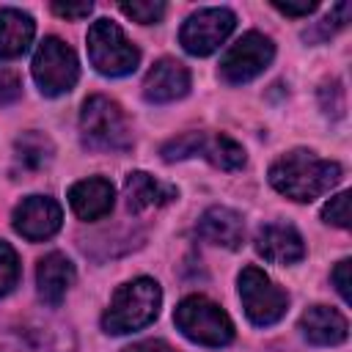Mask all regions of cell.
<instances>
[{
	"label": "cell",
	"instance_id": "cell-1",
	"mask_svg": "<svg viewBox=\"0 0 352 352\" xmlns=\"http://www.w3.org/2000/svg\"><path fill=\"white\" fill-rule=\"evenodd\" d=\"M267 179L280 195L297 204H311L341 182V165L322 160L308 148H292L270 165Z\"/></svg>",
	"mask_w": 352,
	"mask_h": 352
},
{
	"label": "cell",
	"instance_id": "cell-2",
	"mask_svg": "<svg viewBox=\"0 0 352 352\" xmlns=\"http://www.w3.org/2000/svg\"><path fill=\"white\" fill-rule=\"evenodd\" d=\"M160 305H162V289L154 278L143 275L126 280L113 292V300L102 314V330L107 336L135 333L157 319Z\"/></svg>",
	"mask_w": 352,
	"mask_h": 352
},
{
	"label": "cell",
	"instance_id": "cell-3",
	"mask_svg": "<svg viewBox=\"0 0 352 352\" xmlns=\"http://www.w3.org/2000/svg\"><path fill=\"white\" fill-rule=\"evenodd\" d=\"M80 140L91 151H129L132 126L126 113L110 96H88L80 110Z\"/></svg>",
	"mask_w": 352,
	"mask_h": 352
},
{
	"label": "cell",
	"instance_id": "cell-4",
	"mask_svg": "<svg viewBox=\"0 0 352 352\" xmlns=\"http://www.w3.org/2000/svg\"><path fill=\"white\" fill-rule=\"evenodd\" d=\"M176 330L201 346H226L234 341L231 316L204 294L184 297L173 311Z\"/></svg>",
	"mask_w": 352,
	"mask_h": 352
},
{
	"label": "cell",
	"instance_id": "cell-5",
	"mask_svg": "<svg viewBox=\"0 0 352 352\" xmlns=\"http://www.w3.org/2000/svg\"><path fill=\"white\" fill-rule=\"evenodd\" d=\"M88 58L91 66L104 77L132 74L140 63V50L113 19H96L88 28Z\"/></svg>",
	"mask_w": 352,
	"mask_h": 352
},
{
	"label": "cell",
	"instance_id": "cell-6",
	"mask_svg": "<svg viewBox=\"0 0 352 352\" xmlns=\"http://www.w3.org/2000/svg\"><path fill=\"white\" fill-rule=\"evenodd\" d=\"M165 162L187 160V157H204L220 170H239L245 165V148L228 138V135H212V132H184L179 138H170L160 148Z\"/></svg>",
	"mask_w": 352,
	"mask_h": 352
},
{
	"label": "cell",
	"instance_id": "cell-7",
	"mask_svg": "<svg viewBox=\"0 0 352 352\" xmlns=\"http://www.w3.org/2000/svg\"><path fill=\"white\" fill-rule=\"evenodd\" d=\"M236 286H239V300H242L245 316L256 327H270V324H275L286 316L289 294L264 270H258L253 264L245 267L236 278Z\"/></svg>",
	"mask_w": 352,
	"mask_h": 352
},
{
	"label": "cell",
	"instance_id": "cell-8",
	"mask_svg": "<svg viewBox=\"0 0 352 352\" xmlns=\"http://www.w3.org/2000/svg\"><path fill=\"white\" fill-rule=\"evenodd\" d=\"M0 352H77V341L66 324L19 319L0 324Z\"/></svg>",
	"mask_w": 352,
	"mask_h": 352
},
{
	"label": "cell",
	"instance_id": "cell-9",
	"mask_svg": "<svg viewBox=\"0 0 352 352\" xmlns=\"http://www.w3.org/2000/svg\"><path fill=\"white\" fill-rule=\"evenodd\" d=\"M33 80L44 96H63L80 80V60L74 50L58 36H47L33 55Z\"/></svg>",
	"mask_w": 352,
	"mask_h": 352
},
{
	"label": "cell",
	"instance_id": "cell-10",
	"mask_svg": "<svg viewBox=\"0 0 352 352\" xmlns=\"http://www.w3.org/2000/svg\"><path fill=\"white\" fill-rule=\"evenodd\" d=\"M272 58H275L272 38L258 30H250V33L239 36L220 58V80L228 85L250 82L272 63Z\"/></svg>",
	"mask_w": 352,
	"mask_h": 352
},
{
	"label": "cell",
	"instance_id": "cell-11",
	"mask_svg": "<svg viewBox=\"0 0 352 352\" xmlns=\"http://www.w3.org/2000/svg\"><path fill=\"white\" fill-rule=\"evenodd\" d=\"M236 28V14L231 8L214 6V8H198L190 14L179 30V44L190 55H212Z\"/></svg>",
	"mask_w": 352,
	"mask_h": 352
},
{
	"label": "cell",
	"instance_id": "cell-12",
	"mask_svg": "<svg viewBox=\"0 0 352 352\" xmlns=\"http://www.w3.org/2000/svg\"><path fill=\"white\" fill-rule=\"evenodd\" d=\"M11 220L19 236H25L28 242H41V239H50L60 228L63 209L50 195H28L22 204H16Z\"/></svg>",
	"mask_w": 352,
	"mask_h": 352
},
{
	"label": "cell",
	"instance_id": "cell-13",
	"mask_svg": "<svg viewBox=\"0 0 352 352\" xmlns=\"http://www.w3.org/2000/svg\"><path fill=\"white\" fill-rule=\"evenodd\" d=\"M187 91H190V69L176 58H160L143 80V96L151 104L176 102L187 96Z\"/></svg>",
	"mask_w": 352,
	"mask_h": 352
},
{
	"label": "cell",
	"instance_id": "cell-14",
	"mask_svg": "<svg viewBox=\"0 0 352 352\" xmlns=\"http://www.w3.org/2000/svg\"><path fill=\"white\" fill-rule=\"evenodd\" d=\"M256 253L272 264H297L305 258V242L289 223H267L256 231Z\"/></svg>",
	"mask_w": 352,
	"mask_h": 352
},
{
	"label": "cell",
	"instance_id": "cell-15",
	"mask_svg": "<svg viewBox=\"0 0 352 352\" xmlns=\"http://www.w3.org/2000/svg\"><path fill=\"white\" fill-rule=\"evenodd\" d=\"M176 198H179V190L173 184H165L146 170H132L124 179V201H126V212H132V214L165 206Z\"/></svg>",
	"mask_w": 352,
	"mask_h": 352
},
{
	"label": "cell",
	"instance_id": "cell-16",
	"mask_svg": "<svg viewBox=\"0 0 352 352\" xmlns=\"http://www.w3.org/2000/svg\"><path fill=\"white\" fill-rule=\"evenodd\" d=\"M113 201L116 190L102 176H88L69 187V206L80 220H102L104 214H110Z\"/></svg>",
	"mask_w": 352,
	"mask_h": 352
},
{
	"label": "cell",
	"instance_id": "cell-17",
	"mask_svg": "<svg viewBox=\"0 0 352 352\" xmlns=\"http://www.w3.org/2000/svg\"><path fill=\"white\" fill-rule=\"evenodd\" d=\"M72 283H74V264L63 253L52 250V253H47L38 261V267H36V286H38V297H41L44 305L58 308L63 302L66 292L72 289Z\"/></svg>",
	"mask_w": 352,
	"mask_h": 352
},
{
	"label": "cell",
	"instance_id": "cell-18",
	"mask_svg": "<svg viewBox=\"0 0 352 352\" xmlns=\"http://www.w3.org/2000/svg\"><path fill=\"white\" fill-rule=\"evenodd\" d=\"M300 333L308 344L316 346H336L344 344L349 336V324L344 319V314H338L336 308L327 305H311L305 308V314L300 316Z\"/></svg>",
	"mask_w": 352,
	"mask_h": 352
},
{
	"label": "cell",
	"instance_id": "cell-19",
	"mask_svg": "<svg viewBox=\"0 0 352 352\" xmlns=\"http://www.w3.org/2000/svg\"><path fill=\"white\" fill-rule=\"evenodd\" d=\"M198 236L209 245L236 250L245 239V220L228 206H209L198 220Z\"/></svg>",
	"mask_w": 352,
	"mask_h": 352
},
{
	"label": "cell",
	"instance_id": "cell-20",
	"mask_svg": "<svg viewBox=\"0 0 352 352\" xmlns=\"http://www.w3.org/2000/svg\"><path fill=\"white\" fill-rule=\"evenodd\" d=\"M36 36V22L19 8H0V58L11 60L28 52Z\"/></svg>",
	"mask_w": 352,
	"mask_h": 352
},
{
	"label": "cell",
	"instance_id": "cell-21",
	"mask_svg": "<svg viewBox=\"0 0 352 352\" xmlns=\"http://www.w3.org/2000/svg\"><path fill=\"white\" fill-rule=\"evenodd\" d=\"M52 154H55V146L44 132L30 129L14 140V160H16V168L22 170H30V173L41 170L44 165L52 162Z\"/></svg>",
	"mask_w": 352,
	"mask_h": 352
},
{
	"label": "cell",
	"instance_id": "cell-22",
	"mask_svg": "<svg viewBox=\"0 0 352 352\" xmlns=\"http://www.w3.org/2000/svg\"><path fill=\"white\" fill-rule=\"evenodd\" d=\"M121 14H126L129 19L140 22V25H154L165 16V3L162 0H124L121 6Z\"/></svg>",
	"mask_w": 352,
	"mask_h": 352
},
{
	"label": "cell",
	"instance_id": "cell-23",
	"mask_svg": "<svg viewBox=\"0 0 352 352\" xmlns=\"http://www.w3.org/2000/svg\"><path fill=\"white\" fill-rule=\"evenodd\" d=\"M19 283V258L16 250L0 239V297H6Z\"/></svg>",
	"mask_w": 352,
	"mask_h": 352
},
{
	"label": "cell",
	"instance_id": "cell-24",
	"mask_svg": "<svg viewBox=\"0 0 352 352\" xmlns=\"http://www.w3.org/2000/svg\"><path fill=\"white\" fill-rule=\"evenodd\" d=\"M322 220L336 226V228H349V192H338L333 195L324 206H322Z\"/></svg>",
	"mask_w": 352,
	"mask_h": 352
},
{
	"label": "cell",
	"instance_id": "cell-25",
	"mask_svg": "<svg viewBox=\"0 0 352 352\" xmlns=\"http://www.w3.org/2000/svg\"><path fill=\"white\" fill-rule=\"evenodd\" d=\"M346 19H349V3H338V6H333L330 8V14L316 25V30H311V33H305V38H327L333 30H338V28H344L346 25Z\"/></svg>",
	"mask_w": 352,
	"mask_h": 352
},
{
	"label": "cell",
	"instance_id": "cell-26",
	"mask_svg": "<svg viewBox=\"0 0 352 352\" xmlns=\"http://www.w3.org/2000/svg\"><path fill=\"white\" fill-rule=\"evenodd\" d=\"M22 96V80L14 69L8 66H0V107L16 102Z\"/></svg>",
	"mask_w": 352,
	"mask_h": 352
},
{
	"label": "cell",
	"instance_id": "cell-27",
	"mask_svg": "<svg viewBox=\"0 0 352 352\" xmlns=\"http://www.w3.org/2000/svg\"><path fill=\"white\" fill-rule=\"evenodd\" d=\"M50 8L63 19H85L94 11V3H88V0H82V3H60V0H55Z\"/></svg>",
	"mask_w": 352,
	"mask_h": 352
},
{
	"label": "cell",
	"instance_id": "cell-28",
	"mask_svg": "<svg viewBox=\"0 0 352 352\" xmlns=\"http://www.w3.org/2000/svg\"><path fill=\"white\" fill-rule=\"evenodd\" d=\"M349 270H352V261L344 258V261H338L336 270L330 272V280H333V286H336V292L341 294L344 302H349Z\"/></svg>",
	"mask_w": 352,
	"mask_h": 352
},
{
	"label": "cell",
	"instance_id": "cell-29",
	"mask_svg": "<svg viewBox=\"0 0 352 352\" xmlns=\"http://www.w3.org/2000/svg\"><path fill=\"white\" fill-rule=\"evenodd\" d=\"M272 6L280 11V14H286V16H308L311 11H316V0H302V3H283V0H272Z\"/></svg>",
	"mask_w": 352,
	"mask_h": 352
},
{
	"label": "cell",
	"instance_id": "cell-30",
	"mask_svg": "<svg viewBox=\"0 0 352 352\" xmlns=\"http://www.w3.org/2000/svg\"><path fill=\"white\" fill-rule=\"evenodd\" d=\"M124 352H173V349H170V344H165L162 338H146V341L129 344Z\"/></svg>",
	"mask_w": 352,
	"mask_h": 352
}]
</instances>
